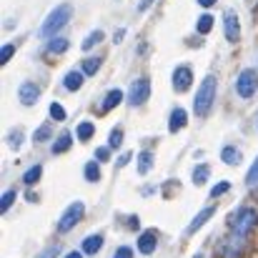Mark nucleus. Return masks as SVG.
Listing matches in <instances>:
<instances>
[{"label":"nucleus","mask_w":258,"mask_h":258,"mask_svg":"<svg viewBox=\"0 0 258 258\" xmlns=\"http://www.w3.org/2000/svg\"><path fill=\"white\" fill-rule=\"evenodd\" d=\"M228 226H231V231H233L236 241H243V238H246V236H248V233H251V231L258 226V211L248 208V206L238 208V211L231 216Z\"/></svg>","instance_id":"obj_1"},{"label":"nucleus","mask_w":258,"mask_h":258,"mask_svg":"<svg viewBox=\"0 0 258 258\" xmlns=\"http://www.w3.org/2000/svg\"><path fill=\"white\" fill-rule=\"evenodd\" d=\"M216 90H218L216 76H206L203 83H201V88H198V93H196V100H193V110H196L198 118H203V115L211 113L213 100H216Z\"/></svg>","instance_id":"obj_2"},{"label":"nucleus","mask_w":258,"mask_h":258,"mask_svg":"<svg viewBox=\"0 0 258 258\" xmlns=\"http://www.w3.org/2000/svg\"><path fill=\"white\" fill-rule=\"evenodd\" d=\"M71 15H73V8L68 5V3H63V5H58L45 20H43V25H40V30H38V35L40 38H53L68 20H71Z\"/></svg>","instance_id":"obj_3"},{"label":"nucleus","mask_w":258,"mask_h":258,"mask_svg":"<svg viewBox=\"0 0 258 258\" xmlns=\"http://www.w3.org/2000/svg\"><path fill=\"white\" fill-rule=\"evenodd\" d=\"M83 216H86V203H83V201H73V203L63 211V216H60V221H58V231H60V233L73 231V228L83 221Z\"/></svg>","instance_id":"obj_4"},{"label":"nucleus","mask_w":258,"mask_h":258,"mask_svg":"<svg viewBox=\"0 0 258 258\" xmlns=\"http://www.w3.org/2000/svg\"><path fill=\"white\" fill-rule=\"evenodd\" d=\"M258 90V73L253 68H243L241 73H238V78H236V93H238V98H253Z\"/></svg>","instance_id":"obj_5"},{"label":"nucleus","mask_w":258,"mask_h":258,"mask_svg":"<svg viewBox=\"0 0 258 258\" xmlns=\"http://www.w3.org/2000/svg\"><path fill=\"white\" fill-rule=\"evenodd\" d=\"M148 98H151V81H148V78H136L131 90H128V105L138 108V105H143Z\"/></svg>","instance_id":"obj_6"},{"label":"nucleus","mask_w":258,"mask_h":258,"mask_svg":"<svg viewBox=\"0 0 258 258\" xmlns=\"http://www.w3.org/2000/svg\"><path fill=\"white\" fill-rule=\"evenodd\" d=\"M190 86H193V71L188 66H178L173 71V90L175 93H185Z\"/></svg>","instance_id":"obj_7"},{"label":"nucleus","mask_w":258,"mask_h":258,"mask_svg":"<svg viewBox=\"0 0 258 258\" xmlns=\"http://www.w3.org/2000/svg\"><path fill=\"white\" fill-rule=\"evenodd\" d=\"M223 30H226V40L228 43H238L241 40V23H238V15L233 10H228L223 15Z\"/></svg>","instance_id":"obj_8"},{"label":"nucleus","mask_w":258,"mask_h":258,"mask_svg":"<svg viewBox=\"0 0 258 258\" xmlns=\"http://www.w3.org/2000/svg\"><path fill=\"white\" fill-rule=\"evenodd\" d=\"M213 213H216V206H206V208H203V211H201V213H198V216H196L190 223H188V228H185V236H193V233H196L201 226H206V223L211 221V216H213Z\"/></svg>","instance_id":"obj_9"},{"label":"nucleus","mask_w":258,"mask_h":258,"mask_svg":"<svg viewBox=\"0 0 258 258\" xmlns=\"http://www.w3.org/2000/svg\"><path fill=\"white\" fill-rule=\"evenodd\" d=\"M18 95H20V103H25V105H35L38 98H40V88L35 86V83H23V86L18 88Z\"/></svg>","instance_id":"obj_10"},{"label":"nucleus","mask_w":258,"mask_h":258,"mask_svg":"<svg viewBox=\"0 0 258 258\" xmlns=\"http://www.w3.org/2000/svg\"><path fill=\"white\" fill-rule=\"evenodd\" d=\"M156 248H158L156 233H153V231H143V233H141V238H138V251H141L143 256H151Z\"/></svg>","instance_id":"obj_11"},{"label":"nucleus","mask_w":258,"mask_h":258,"mask_svg":"<svg viewBox=\"0 0 258 258\" xmlns=\"http://www.w3.org/2000/svg\"><path fill=\"white\" fill-rule=\"evenodd\" d=\"M100 248H103V236H100V233H93V236H88L86 241H83L81 253H86V256H95Z\"/></svg>","instance_id":"obj_12"},{"label":"nucleus","mask_w":258,"mask_h":258,"mask_svg":"<svg viewBox=\"0 0 258 258\" xmlns=\"http://www.w3.org/2000/svg\"><path fill=\"white\" fill-rule=\"evenodd\" d=\"M185 123H188V113H185V108H173L168 131H171V133H178L180 128H185Z\"/></svg>","instance_id":"obj_13"},{"label":"nucleus","mask_w":258,"mask_h":258,"mask_svg":"<svg viewBox=\"0 0 258 258\" xmlns=\"http://www.w3.org/2000/svg\"><path fill=\"white\" fill-rule=\"evenodd\" d=\"M86 83V73L83 71H71L66 78H63V86L68 88V90H81Z\"/></svg>","instance_id":"obj_14"},{"label":"nucleus","mask_w":258,"mask_h":258,"mask_svg":"<svg viewBox=\"0 0 258 258\" xmlns=\"http://www.w3.org/2000/svg\"><path fill=\"white\" fill-rule=\"evenodd\" d=\"M221 161H223L226 166H238V163H241V151H238L236 146H223V148H221Z\"/></svg>","instance_id":"obj_15"},{"label":"nucleus","mask_w":258,"mask_h":258,"mask_svg":"<svg viewBox=\"0 0 258 258\" xmlns=\"http://www.w3.org/2000/svg\"><path fill=\"white\" fill-rule=\"evenodd\" d=\"M103 100H105V103L100 105V113H108V110H113V108H115V105H118V103L123 100V90L113 88V90H110V93H108V95H105Z\"/></svg>","instance_id":"obj_16"},{"label":"nucleus","mask_w":258,"mask_h":258,"mask_svg":"<svg viewBox=\"0 0 258 258\" xmlns=\"http://www.w3.org/2000/svg\"><path fill=\"white\" fill-rule=\"evenodd\" d=\"M71 143H73V136L71 133H63V136H58V141L53 143V156H60V153H66L68 148H71Z\"/></svg>","instance_id":"obj_17"},{"label":"nucleus","mask_w":258,"mask_h":258,"mask_svg":"<svg viewBox=\"0 0 258 258\" xmlns=\"http://www.w3.org/2000/svg\"><path fill=\"white\" fill-rule=\"evenodd\" d=\"M151 171H153V153L151 151H143L138 156V173L141 175H148Z\"/></svg>","instance_id":"obj_18"},{"label":"nucleus","mask_w":258,"mask_h":258,"mask_svg":"<svg viewBox=\"0 0 258 258\" xmlns=\"http://www.w3.org/2000/svg\"><path fill=\"white\" fill-rule=\"evenodd\" d=\"M93 133H95V125H93L90 120H81L78 128H76V136H78V141H83V143L93 138Z\"/></svg>","instance_id":"obj_19"},{"label":"nucleus","mask_w":258,"mask_h":258,"mask_svg":"<svg viewBox=\"0 0 258 258\" xmlns=\"http://www.w3.org/2000/svg\"><path fill=\"white\" fill-rule=\"evenodd\" d=\"M100 66H103V58H98V55H93V58H86V60H83V66H81V71H83L86 76H95Z\"/></svg>","instance_id":"obj_20"},{"label":"nucleus","mask_w":258,"mask_h":258,"mask_svg":"<svg viewBox=\"0 0 258 258\" xmlns=\"http://www.w3.org/2000/svg\"><path fill=\"white\" fill-rule=\"evenodd\" d=\"M40 175H43V166H33V168H28L23 173V183L25 185H35L40 180Z\"/></svg>","instance_id":"obj_21"},{"label":"nucleus","mask_w":258,"mask_h":258,"mask_svg":"<svg viewBox=\"0 0 258 258\" xmlns=\"http://www.w3.org/2000/svg\"><path fill=\"white\" fill-rule=\"evenodd\" d=\"M83 173H86V180H88V183H95V180H100V166H98V161H88L86 168H83Z\"/></svg>","instance_id":"obj_22"},{"label":"nucleus","mask_w":258,"mask_h":258,"mask_svg":"<svg viewBox=\"0 0 258 258\" xmlns=\"http://www.w3.org/2000/svg\"><path fill=\"white\" fill-rule=\"evenodd\" d=\"M211 28H213V15H208V13H206V15H201V18H198V23H196V30H198L201 35H208V33H211Z\"/></svg>","instance_id":"obj_23"},{"label":"nucleus","mask_w":258,"mask_h":258,"mask_svg":"<svg viewBox=\"0 0 258 258\" xmlns=\"http://www.w3.org/2000/svg\"><path fill=\"white\" fill-rule=\"evenodd\" d=\"M123 136H125L123 128L115 125V128L110 131V136H108V146H110V148H120V146H123Z\"/></svg>","instance_id":"obj_24"},{"label":"nucleus","mask_w":258,"mask_h":258,"mask_svg":"<svg viewBox=\"0 0 258 258\" xmlns=\"http://www.w3.org/2000/svg\"><path fill=\"white\" fill-rule=\"evenodd\" d=\"M103 38H105V35H103V30H93V33L88 35L86 40L81 43V48H83V50H90V48H95V45H98V43H100Z\"/></svg>","instance_id":"obj_25"},{"label":"nucleus","mask_w":258,"mask_h":258,"mask_svg":"<svg viewBox=\"0 0 258 258\" xmlns=\"http://www.w3.org/2000/svg\"><path fill=\"white\" fill-rule=\"evenodd\" d=\"M208 175H211V168H208V166H196V168H193V183H196V185H203V183L208 180Z\"/></svg>","instance_id":"obj_26"},{"label":"nucleus","mask_w":258,"mask_h":258,"mask_svg":"<svg viewBox=\"0 0 258 258\" xmlns=\"http://www.w3.org/2000/svg\"><path fill=\"white\" fill-rule=\"evenodd\" d=\"M23 138H25V133H23L20 128H15V131H10V133H8V146H10L13 151H18V148H20V141H23Z\"/></svg>","instance_id":"obj_27"},{"label":"nucleus","mask_w":258,"mask_h":258,"mask_svg":"<svg viewBox=\"0 0 258 258\" xmlns=\"http://www.w3.org/2000/svg\"><path fill=\"white\" fill-rule=\"evenodd\" d=\"M48 50H50V53H66V50H68V40H66V38H53V40L48 43Z\"/></svg>","instance_id":"obj_28"},{"label":"nucleus","mask_w":258,"mask_h":258,"mask_svg":"<svg viewBox=\"0 0 258 258\" xmlns=\"http://www.w3.org/2000/svg\"><path fill=\"white\" fill-rule=\"evenodd\" d=\"M50 136H53V128H50V123H45V125H40V128L35 131L33 141H35V143H43V141H48Z\"/></svg>","instance_id":"obj_29"},{"label":"nucleus","mask_w":258,"mask_h":258,"mask_svg":"<svg viewBox=\"0 0 258 258\" xmlns=\"http://www.w3.org/2000/svg\"><path fill=\"white\" fill-rule=\"evenodd\" d=\"M13 201H15V190H5L3 198H0V213H8L10 206H13Z\"/></svg>","instance_id":"obj_30"},{"label":"nucleus","mask_w":258,"mask_h":258,"mask_svg":"<svg viewBox=\"0 0 258 258\" xmlns=\"http://www.w3.org/2000/svg\"><path fill=\"white\" fill-rule=\"evenodd\" d=\"M13 53H15V45H13V43H5V45L0 48V66H5V63H10V58H13Z\"/></svg>","instance_id":"obj_31"},{"label":"nucleus","mask_w":258,"mask_h":258,"mask_svg":"<svg viewBox=\"0 0 258 258\" xmlns=\"http://www.w3.org/2000/svg\"><path fill=\"white\" fill-rule=\"evenodd\" d=\"M50 118H53V120H66V118H68V110H66L60 103H53V105H50Z\"/></svg>","instance_id":"obj_32"},{"label":"nucleus","mask_w":258,"mask_h":258,"mask_svg":"<svg viewBox=\"0 0 258 258\" xmlns=\"http://www.w3.org/2000/svg\"><path fill=\"white\" fill-rule=\"evenodd\" d=\"M228 190H231V183L223 180V183H218V185L211 188V198H218V196H223V193H228Z\"/></svg>","instance_id":"obj_33"},{"label":"nucleus","mask_w":258,"mask_h":258,"mask_svg":"<svg viewBox=\"0 0 258 258\" xmlns=\"http://www.w3.org/2000/svg\"><path fill=\"white\" fill-rule=\"evenodd\" d=\"M246 183H248V185H256L258 183V158L253 161V166L248 168V173H246Z\"/></svg>","instance_id":"obj_34"},{"label":"nucleus","mask_w":258,"mask_h":258,"mask_svg":"<svg viewBox=\"0 0 258 258\" xmlns=\"http://www.w3.org/2000/svg\"><path fill=\"white\" fill-rule=\"evenodd\" d=\"M108 158H110V146H100V148L95 151V161H98V163H105Z\"/></svg>","instance_id":"obj_35"},{"label":"nucleus","mask_w":258,"mask_h":258,"mask_svg":"<svg viewBox=\"0 0 258 258\" xmlns=\"http://www.w3.org/2000/svg\"><path fill=\"white\" fill-rule=\"evenodd\" d=\"M113 258H133V248H131V246H118Z\"/></svg>","instance_id":"obj_36"},{"label":"nucleus","mask_w":258,"mask_h":258,"mask_svg":"<svg viewBox=\"0 0 258 258\" xmlns=\"http://www.w3.org/2000/svg\"><path fill=\"white\" fill-rule=\"evenodd\" d=\"M55 256H58V246H50L48 251H43V253H40V258H55Z\"/></svg>","instance_id":"obj_37"},{"label":"nucleus","mask_w":258,"mask_h":258,"mask_svg":"<svg viewBox=\"0 0 258 258\" xmlns=\"http://www.w3.org/2000/svg\"><path fill=\"white\" fill-rule=\"evenodd\" d=\"M128 161H131V153H123V156L115 161V166H118V168H123V166H128Z\"/></svg>","instance_id":"obj_38"},{"label":"nucleus","mask_w":258,"mask_h":258,"mask_svg":"<svg viewBox=\"0 0 258 258\" xmlns=\"http://www.w3.org/2000/svg\"><path fill=\"white\" fill-rule=\"evenodd\" d=\"M151 5H153V0H141V3H138V13H146Z\"/></svg>","instance_id":"obj_39"},{"label":"nucleus","mask_w":258,"mask_h":258,"mask_svg":"<svg viewBox=\"0 0 258 258\" xmlns=\"http://www.w3.org/2000/svg\"><path fill=\"white\" fill-rule=\"evenodd\" d=\"M123 38H125V30H118V33L113 35V43H120Z\"/></svg>","instance_id":"obj_40"},{"label":"nucleus","mask_w":258,"mask_h":258,"mask_svg":"<svg viewBox=\"0 0 258 258\" xmlns=\"http://www.w3.org/2000/svg\"><path fill=\"white\" fill-rule=\"evenodd\" d=\"M198 5L201 8H211V5H216V0H198Z\"/></svg>","instance_id":"obj_41"},{"label":"nucleus","mask_w":258,"mask_h":258,"mask_svg":"<svg viewBox=\"0 0 258 258\" xmlns=\"http://www.w3.org/2000/svg\"><path fill=\"white\" fill-rule=\"evenodd\" d=\"M66 258H83V253H81V251H73V253H68Z\"/></svg>","instance_id":"obj_42"}]
</instances>
